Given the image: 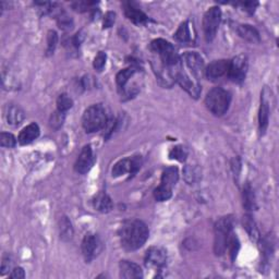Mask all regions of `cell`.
<instances>
[{
  "label": "cell",
  "instance_id": "31",
  "mask_svg": "<svg viewBox=\"0 0 279 279\" xmlns=\"http://www.w3.org/2000/svg\"><path fill=\"white\" fill-rule=\"evenodd\" d=\"M72 106H73V101H72V98L68 95V94H61V95H59V97L57 98L58 111L66 112Z\"/></svg>",
  "mask_w": 279,
  "mask_h": 279
},
{
  "label": "cell",
  "instance_id": "24",
  "mask_svg": "<svg viewBox=\"0 0 279 279\" xmlns=\"http://www.w3.org/2000/svg\"><path fill=\"white\" fill-rule=\"evenodd\" d=\"M243 226L244 229H246L249 237L251 238L252 241H258L260 240V231H258V229L256 227V223L254 222V219L252 218L251 215H246L243 217Z\"/></svg>",
  "mask_w": 279,
  "mask_h": 279
},
{
  "label": "cell",
  "instance_id": "9",
  "mask_svg": "<svg viewBox=\"0 0 279 279\" xmlns=\"http://www.w3.org/2000/svg\"><path fill=\"white\" fill-rule=\"evenodd\" d=\"M102 249V242L99 240L97 235L94 233H87L85 237L83 238L82 241V253L85 261L89 263L95 258L98 253L101 252Z\"/></svg>",
  "mask_w": 279,
  "mask_h": 279
},
{
  "label": "cell",
  "instance_id": "41",
  "mask_svg": "<svg viewBox=\"0 0 279 279\" xmlns=\"http://www.w3.org/2000/svg\"><path fill=\"white\" fill-rule=\"evenodd\" d=\"M24 277H26V273H24V270L21 267L13 268L11 275H10V278L13 279H22Z\"/></svg>",
  "mask_w": 279,
  "mask_h": 279
},
{
  "label": "cell",
  "instance_id": "22",
  "mask_svg": "<svg viewBox=\"0 0 279 279\" xmlns=\"http://www.w3.org/2000/svg\"><path fill=\"white\" fill-rule=\"evenodd\" d=\"M179 179V171L177 167H168L163 171L161 183L164 186L171 188L176 186Z\"/></svg>",
  "mask_w": 279,
  "mask_h": 279
},
{
  "label": "cell",
  "instance_id": "17",
  "mask_svg": "<svg viewBox=\"0 0 279 279\" xmlns=\"http://www.w3.org/2000/svg\"><path fill=\"white\" fill-rule=\"evenodd\" d=\"M120 277L124 279H139L143 277L142 268L138 264L130 261H121L119 264Z\"/></svg>",
  "mask_w": 279,
  "mask_h": 279
},
{
  "label": "cell",
  "instance_id": "5",
  "mask_svg": "<svg viewBox=\"0 0 279 279\" xmlns=\"http://www.w3.org/2000/svg\"><path fill=\"white\" fill-rule=\"evenodd\" d=\"M215 239H214V251L216 255H223L228 248V242L232 233V219L222 217L215 223Z\"/></svg>",
  "mask_w": 279,
  "mask_h": 279
},
{
  "label": "cell",
  "instance_id": "37",
  "mask_svg": "<svg viewBox=\"0 0 279 279\" xmlns=\"http://www.w3.org/2000/svg\"><path fill=\"white\" fill-rule=\"evenodd\" d=\"M106 60H107L106 54H105L104 52H99L96 55L95 59H94L93 66H94V68L97 70V71H102V70L105 67V64H106Z\"/></svg>",
  "mask_w": 279,
  "mask_h": 279
},
{
  "label": "cell",
  "instance_id": "38",
  "mask_svg": "<svg viewBox=\"0 0 279 279\" xmlns=\"http://www.w3.org/2000/svg\"><path fill=\"white\" fill-rule=\"evenodd\" d=\"M96 2L93 1H77L72 3L73 9L79 12H84L91 9L93 6H95Z\"/></svg>",
  "mask_w": 279,
  "mask_h": 279
},
{
  "label": "cell",
  "instance_id": "21",
  "mask_svg": "<svg viewBox=\"0 0 279 279\" xmlns=\"http://www.w3.org/2000/svg\"><path fill=\"white\" fill-rule=\"evenodd\" d=\"M237 32L239 36L246 39L248 42L251 43H258L260 42V34H258L257 29L253 28L249 24H241L237 28Z\"/></svg>",
  "mask_w": 279,
  "mask_h": 279
},
{
  "label": "cell",
  "instance_id": "20",
  "mask_svg": "<svg viewBox=\"0 0 279 279\" xmlns=\"http://www.w3.org/2000/svg\"><path fill=\"white\" fill-rule=\"evenodd\" d=\"M7 121L11 126H19L24 118H26V113H24L23 109L18 106V105H10L7 109Z\"/></svg>",
  "mask_w": 279,
  "mask_h": 279
},
{
  "label": "cell",
  "instance_id": "6",
  "mask_svg": "<svg viewBox=\"0 0 279 279\" xmlns=\"http://www.w3.org/2000/svg\"><path fill=\"white\" fill-rule=\"evenodd\" d=\"M222 21V11L218 7L209 8L203 18V29L207 42H212L216 36Z\"/></svg>",
  "mask_w": 279,
  "mask_h": 279
},
{
  "label": "cell",
  "instance_id": "42",
  "mask_svg": "<svg viewBox=\"0 0 279 279\" xmlns=\"http://www.w3.org/2000/svg\"><path fill=\"white\" fill-rule=\"evenodd\" d=\"M244 10L248 12H250V13H253L254 11H255V8L257 7V2H253V1H250V2H243L241 3Z\"/></svg>",
  "mask_w": 279,
  "mask_h": 279
},
{
  "label": "cell",
  "instance_id": "16",
  "mask_svg": "<svg viewBox=\"0 0 279 279\" xmlns=\"http://www.w3.org/2000/svg\"><path fill=\"white\" fill-rule=\"evenodd\" d=\"M124 14L134 24H143L147 21V16L134 2H123Z\"/></svg>",
  "mask_w": 279,
  "mask_h": 279
},
{
  "label": "cell",
  "instance_id": "3",
  "mask_svg": "<svg viewBox=\"0 0 279 279\" xmlns=\"http://www.w3.org/2000/svg\"><path fill=\"white\" fill-rule=\"evenodd\" d=\"M151 49L161 57V61L164 67L169 69L172 73V70L180 64L181 60L176 49L172 45L163 38L154 39L151 44Z\"/></svg>",
  "mask_w": 279,
  "mask_h": 279
},
{
  "label": "cell",
  "instance_id": "25",
  "mask_svg": "<svg viewBox=\"0 0 279 279\" xmlns=\"http://www.w3.org/2000/svg\"><path fill=\"white\" fill-rule=\"evenodd\" d=\"M136 72H137V69L134 67L123 69L120 72H118L117 77H116V81H117L119 91H121V92L124 91V88H126V85L129 82V80L134 76V73Z\"/></svg>",
  "mask_w": 279,
  "mask_h": 279
},
{
  "label": "cell",
  "instance_id": "10",
  "mask_svg": "<svg viewBox=\"0 0 279 279\" xmlns=\"http://www.w3.org/2000/svg\"><path fill=\"white\" fill-rule=\"evenodd\" d=\"M248 70V62L246 57L237 56L229 61V69L227 72L228 78L235 83H241L246 78Z\"/></svg>",
  "mask_w": 279,
  "mask_h": 279
},
{
  "label": "cell",
  "instance_id": "7",
  "mask_svg": "<svg viewBox=\"0 0 279 279\" xmlns=\"http://www.w3.org/2000/svg\"><path fill=\"white\" fill-rule=\"evenodd\" d=\"M172 76H173V79L176 80L179 84H180V86L190 94L191 97L197 98L198 96H200V94H201L200 84H198L197 80L191 79V77L189 76L186 71H184L182 63L179 64V66L173 70Z\"/></svg>",
  "mask_w": 279,
  "mask_h": 279
},
{
  "label": "cell",
  "instance_id": "33",
  "mask_svg": "<svg viewBox=\"0 0 279 279\" xmlns=\"http://www.w3.org/2000/svg\"><path fill=\"white\" fill-rule=\"evenodd\" d=\"M227 249H229V253H230V256H231L232 261H233L237 257L239 249H240V243H239V240H238V238L236 237L235 233H231L230 239H229Z\"/></svg>",
  "mask_w": 279,
  "mask_h": 279
},
{
  "label": "cell",
  "instance_id": "14",
  "mask_svg": "<svg viewBox=\"0 0 279 279\" xmlns=\"http://www.w3.org/2000/svg\"><path fill=\"white\" fill-rule=\"evenodd\" d=\"M182 59L184 63L187 64V67L191 70L193 77H195L196 80L202 78L204 70V61L203 58L197 53L189 52L186 53L182 56Z\"/></svg>",
  "mask_w": 279,
  "mask_h": 279
},
{
  "label": "cell",
  "instance_id": "32",
  "mask_svg": "<svg viewBox=\"0 0 279 279\" xmlns=\"http://www.w3.org/2000/svg\"><path fill=\"white\" fill-rule=\"evenodd\" d=\"M58 44V35L55 31H49L47 34V49L46 53L48 56L54 54L55 49L57 47Z\"/></svg>",
  "mask_w": 279,
  "mask_h": 279
},
{
  "label": "cell",
  "instance_id": "36",
  "mask_svg": "<svg viewBox=\"0 0 279 279\" xmlns=\"http://www.w3.org/2000/svg\"><path fill=\"white\" fill-rule=\"evenodd\" d=\"M58 26L60 28L64 29V31H69V29L72 28L73 22H72V20L70 19L66 13L60 12L58 16Z\"/></svg>",
  "mask_w": 279,
  "mask_h": 279
},
{
  "label": "cell",
  "instance_id": "1",
  "mask_svg": "<svg viewBox=\"0 0 279 279\" xmlns=\"http://www.w3.org/2000/svg\"><path fill=\"white\" fill-rule=\"evenodd\" d=\"M149 236L147 226L139 219H129L119 229V238L122 247L129 251L142 248Z\"/></svg>",
  "mask_w": 279,
  "mask_h": 279
},
{
  "label": "cell",
  "instance_id": "23",
  "mask_svg": "<svg viewBox=\"0 0 279 279\" xmlns=\"http://www.w3.org/2000/svg\"><path fill=\"white\" fill-rule=\"evenodd\" d=\"M243 206L248 212H252L256 208L255 195L250 183H247L243 188Z\"/></svg>",
  "mask_w": 279,
  "mask_h": 279
},
{
  "label": "cell",
  "instance_id": "13",
  "mask_svg": "<svg viewBox=\"0 0 279 279\" xmlns=\"http://www.w3.org/2000/svg\"><path fill=\"white\" fill-rule=\"evenodd\" d=\"M94 163H95V156H94L93 149L89 145H85L80 153L74 168H76L77 172L84 174L91 170Z\"/></svg>",
  "mask_w": 279,
  "mask_h": 279
},
{
  "label": "cell",
  "instance_id": "19",
  "mask_svg": "<svg viewBox=\"0 0 279 279\" xmlns=\"http://www.w3.org/2000/svg\"><path fill=\"white\" fill-rule=\"evenodd\" d=\"M93 206L97 212L109 213L113 208V203L108 194L99 192L93 198Z\"/></svg>",
  "mask_w": 279,
  "mask_h": 279
},
{
  "label": "cell",
  "instance_id": "18",
  "mask_svg": "<svg viewBox=\"0 0 279 279\" xmlns=\"http://www.w3.org/2000/svg\"><path fill=\"white\" fill-rule=\"evenodd\" d=\"M39 136V127L37 123H31L22 129L20 132L18 141L21 145H28V144L32 143L34 140H36Z\"/></svg>",
  "mask_w": 279,
  "mask_h": 279
},
{
  "label": "cell",
  "instance_id": "29",
  "mask_svg": "<svg viewBox=\"0 0 279 279\" xmlns=\"http://www.w3.org/2000/svg\"><path fill=\"white\" fill-rule=\"evenodd\" d=\"M183 173H184V179H186V181L189 184L195 183L198 179L201 178L200 170H198L196 167L193 166H187L186 169L183 170Z\"/></svg>",
  "mask_w": 279,
  "mask_h": 279
},
{
  "label": "cell",
  "instance_id": "27",
  "mask_svg": "<svg viewBox=\"0 0 279 279\" xmlns=\"http://www.w3.org/2000/svg\"><path fill=\"white\" fill-rule=\"evenodd\" d=\"M59 232H60V237L63 240H70L73 237V228L72 223L69 221L68 217H62L59 222Z\"/></svg>",
  "mask_w": 279,
  "mask_h": 279
},
{
  "label": "cell",
  "instance_id": "15",
  "mask_svg": "<svg viewBox=\"0 0 279 279\" xmlns=\"http://www.w3.org/2000/svg\"><path fill=\"white\" fill-rule=\"evenodd\" d=\"M229 69V60H215L213 61L205 70V76L211 81H216L225 76Z\"/></svg>",
  "mask_w": 279,
  "mask_h": 279
},
{
  "label": "cell",
  "instance_id": "35",
  "mask_svg": "<svg viewBox=\"0 0 279 279\" xmlns=\"http://www.w3.org/2000/svg\"><path fill=\"white\" fill-rule=\"evenodd\" d=\"M0 144H1V146L3 147H14L17 144V140L11 133L2 132L0 134Z\"/></svg>",
  "mask_w": 279,
  "mask_h": 279
},
{
  "label": "cell",
  "instance_id": "39",
  "mask_svg": "<svg viewBox=\"0 0 279 279\" xmlns=\"http://www.w3.org/2000/svg\"><path fill=\"white\" fill-rule=\"evenodd\" d=\"M114 20H116V13L114 12H107L106 16L104 18V28H108L112 27V24L114 23Z\"/></svg>",
  "mask_w": 279,
  "mask_h": 279
},
{
  "label": "cell",
  "instance_id": "2",
  "mask_svg": "<svg viewBox=\"0 0 279 279\" xmlns=\"http://www.w3.org/2000/svg\"><path fill=\"white\" fill-rule=\"evenodd\" d=\"M108 122L107 113L101 104H95L89 106L83 113L82 124L84 130L87 133L97 132L105 129Z\"/></svg>",
  "mask_w": 279,
  "mask_h": 279
},
{
  "label": "cell",
  "instance_id": "34",
  "mask_svg": "<svg viewBox=\"0 0 279 279\" xmlns=\"http://www.w3.org/2000/svg\"><path fill=\"white\" fill-rule=\"evenodd\" d=\"M63 121H64V112L60 111H57L52 114L51 120H49V124H51V127L55 129V130H58V129L62 126Z\"/></svg>",
  "mask_w": 279,
  "mask_h": 279
},
{
  "label": "cell",
  "instance_id": "12",
  "mask_svg": "<svg viewBox=\"0 0 279 279\" xmlns=\"http://www.w3.org/2000/svg\"><path fill=\"white\" fill-rule=\"evenodd\" d=\"M270 95L271 92L268 91V88L266 87L264 88V91L262 93L260 112H258V128H260L261 134H264L266 132L268 122H270V113H271Z\"/></svg>",
  "mask_w": 279,
  "mask_h": 279
},
{
  "label": "cell",
  "instance_id": "40",
  "mask_svg": "<svg viewBox=\"0 0 279 279\" xmlns=\"http://www.w3.org/2000/svg\"><path fill=\"white\" fill-rule=\"evenodd\" d=\"M11 266H12V261H11V258H10V256L3 257L2 263H1V275H4L7 272L11 270Z\"/></svg>",
  "mask_w": 279,
  "mask_h": 279
},
{
  "label": "cell",
  "instance_id": "28",
  "mask_svg": "<svg viewBox=\"0 0 279 279\" xmlns=\"http://www.w3.org/2000/svg\"><path fill=\"white\" fill-rule=\"evenodd\" d=\"M172 195V189L164 184H159V186L154 190V197L156 198L158 202H165L168 201Z\"/></svg>",
  "mask_w": 279,
  "mask_h": 279
},
{
  "label": "cell",
  "instance_id": "4",
  "mask_svg": "<svg viewBox=\"0 0 279 279\" xmlns=\"http://www.w3.org/2000/svg\"><path fill=\"white\" fill-rule=\"evenodd\" d=\"M231 102L230 93L222 87H214L207 93L205 97V105L209 112L215 116L225 114Z\"/></svg>",
  "mask_w": 279,
  "mask_h": 279
},
{
  "label": "cell",
  "instance_id": "30",
  "mask_svg": "<svg viewBox=\"0 0 279 279\" xmlns=\"http://www.w3.org/2000/svg\"><path fill=\"white\" fill-rule=\"evenodd\" d=\"M188 149L186 147L182 145H178L171 148V151L169 152V157L171 159H176V161L179 162H184L188 157Z\"/></svg>",
  "mask_w": 279,
  "mask_h": 279
},
{
  "label": "cell",
  "instance_id": "26",
  "mask_svg": "<svg viewBox=\"0 0 279 279\" xmlns=\"http://www.w3.org/2000/svg\"><path fill=\"white\" fill-rule=\"evenodd\" d=\"M174 37H176L177 41L181 43H191L193 41L189 22H183L181 26L179 27L176 34H174Z\"/></svg>",
  "mask_w": 279,
  "mask_h": 279
},
{
  "label": "cell",
  "instance_id": "11",
  "mask_svg": "<svg viewBox=\"0 0 279 279\" xmlns=\"http://www.w3.org/2000/svg\"><path fill=\"white\" fill-rule=\"evenodd\" d=\"M140 167H141V161L139 157L123 158L114 164L112 168V176L120 177L126 173L133 174L139 170Z\"/></svg>",
  "mask_w": 279,
  "mask_h": 279
},
{
  "label": "cell",
  "instance_id": "8",
  "mask_svg": "<svg viewBox=\"0 0 279 279\" xmlns=\"http://www.w3.org/2000/svg\"><path fill=\"white\" fill-rule=\"evenodd\" d=\"M145 265L152 270L159 271L166 266L167 253L163 248L152 247L149 248L145 254Z\"/></svg>",
  "mask_w": 279,
  "mask_h": 279
}]
</instances>
